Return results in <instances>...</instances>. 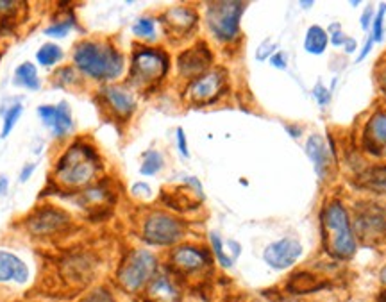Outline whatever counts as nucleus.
<instances>
[{
    "instance_id": "35",
    "label": "nucleus",
    "mask_w": 386,
    "mask_h": 302,
    "mask_svg": "<svg viewBox=\"0 0 386 302\" xmlns=\"http://www.w3.org/2000/svg\"><path fill=\"white\" fill-rule=\"evenodd\" d=\"M313 95H315V100L320 106H328L331 103V91L322 83H316V86L313 88Z\"/></svg>"
},
{
    "instance_id": "18",
    "label": "nucleus",
    "mask_w": 386,
    "mask_h": 302,
    "mask_svg": "<svg viewBox=\"0 0 386 302\" xmlns=\"http://www.w3.org/2000/svg\"><path fill=\"white\" fill-rule=\"evenodd\" d=\"M363 147L372 156H381L386 149V111L372 114L363 134Z\"/></svg>"
},
{
    "instance_id": "32",
    "label": "nucleus",
    "mask_w": 386,
    "mask_h": 302,
    "mask_svg": "<svg viewBox=\"0 0 386 302\" xmlns=\"http://www.w3.org/2000/svg\"><path fill=\"white\" fill-rule=\"evenodd\" d=\"M133 34L140 39H156V20L150 16H141L133 25Z\"/></svg>"
},
{
    "instance_id": "25",
    "label": "nucleus",
    "mask_w": 386,
    "mask_h": 302,
    "mask_svg": "<svg viewBox=\"0 0 386 302\" xmlns=\"http://www.w3.org/2000/svg\"><path fill=\"white\" fill-rule=\"evenodd\" d=\"M326 47H328V34H326V31L322 27H319V25H311L308 29V32H306V52H309L313 55H320L326 51Z\"/></svg>"
},
{
    "instance_id": "17",
    "label": "nucleus",
    "mask_w": 386,
    "mask_h": 302,
    "mask_svg": "<svg viewBox=\"0 0 386 302\" xmlns=\"http://www.w3.org/2000/svg\"><path fill=\"white\" fill-rule=\"evenodd\" d=\"M356 229L363 239L379 238L386 232V215L379 206L368 204L367 209L358 211Z\"/></svg>"
},
{
    "instance_id": "28",
    "label": "nucleus",
    "mask_w": 386,
    "mask_h": 302,
    "mask_svg": "<svg viewBox=\"0 0 386 302\" xmlns=\"http://www.w3.org/2000/svg\"><path fill=\"white\" fill-rule=\"evenodd\" d=\"M165 165V159L161 156V152L157 150H147L141 156V166H140V173L145 177H153L156 176L157 172H161Z\"/></svg>"
},
{
    "instance_id": "37",
    "label": "nucleus",
    "mask_w": 386,
    "mask_h": 302,
    "mask_svg": "<svg viewBox=\"0 0 386 302\" xmlns=\"http://www.w3.org/2000/svg\"><path fill=\"white\" fill-rule=\"evenodd\" d=\"M329 32H331V44L335 45V47H340V45H345V41H347L349 36H345L342 32V29H340L338 24H335L333 27H329Z\"/></svg>"
},
{
    "instance_id": "44",
    "label": "nucleus",
    "mask_w": 386,
    "mask_h": 302,
    "mask_svg": "<svg viewBox=\"0 0 386 302\" xmlns=\"http://www.w3.org/2000/svg\"><path fill=\"white\" fill-rule=\"evenodd\" d=\"M286 131H288V133L292 134L293 138H299V134L302 133V129H300V127H293V126H288V127H286Z\"/></svg>"
},
{
    "instance_id": "14",
    "label": "nucleus",
    "mask_w": 386,
    "mask_h": 302,
    "mask_svg": "<svg viewBox=\"0 0 386 302\" xmlns=\"http://www.w3.org/2000/svg\"><path fill=\"white\" fill-rule=\"evenodd\" d=\"M302 245L293 238H281L270 244L263 252V259L274 270H286L302 256Z\"/></svg>"
},
{
    "instance_id": "16",
    "label": "nucleus",
    "mask_w": 386,
    "mask_h": 302,
    "mask_svg": "<svg viewBox=\"0 0 386 302\" xmlns=\"http://www.w3.org/2000/svg\"><path fill=\"white\" fill-rule=\"evenodd\" d=\"M59 270L63 272L67 283L72 284H82L90 283V279L94 277L95 263L91 261V258L88 254H82V252H74V254L67 256L65 261L61 263Z\"/></svg>"
},
{
    "instance_id": "6",
    "label": "nucleus",
    "mask_w": 386,
    "mask_h": 302,
    "mask_svg": "<svg viewBox=\"0 0 386 302\" xmlns=\"http://www.w3.org/2000/svg\"><path fill=\"white\" fill-rule=\"evenodd\" d=\"M245 2H211L206 9V24L211 34L222 41L231 44L240 34V20L245 11Z\"/></svg>"
},
{
    "instance_id": "26",
    "label": "nucleus",
    "mask_w": 386,
    "mask_h": 302,
    "mask_svg": "<svg viewBox=\"0 0 386 302\" xmlns=\"http://www.w3.org/2000/svg\"><path fill=\"white\" fill-rule=\"evenodd\" d=\"M63 58H65V52H63V48L56 44L41 45V47L38 48V52H36V61H38L39 67L45 68L56 67Z\"/></svg>"
},
{
    "instance_id": "8",
    "label": "nucleus",
    "mask_w": 386,
    "mask_h": 302,
    "mask_svg": "<svg viewBox=\"0 0 386 302\" xmlns=\"http://www.w3.org/2000/svg\"><path fill=\"white\" fill-rule=\"evenodd\" d=\"M25 228L36 238H52L72 228V216L58 206L47 204L36 208L25 218Z\"/></svg>"
},
{
    "instance_id": "45",
    "label": "nucleus",
    "mask_w": 386,
    "mask_h": 302,
    "mask_svg": "<svg viewBox=\"0 0 386 302\" xmlns=\"http://www.w3.org/2000/svg\"><path fill=\"white\" fill-rule=\"evenodd\" d=\"M379 83H381V90H382V93L386 95V74H382V75H381V81H379Z\"/></svg>"
},
{
    "instance_id": "15",
    "label": "nucleus",
    "mask_w": 386,
    "mask_h": 302,
    "mask_svg": "<svg viewBox=\"0 0 386 302\" xmlns=\"http://www.w3.org/2000/svg\"><path fill=\"white\" fill-rule=\"evenodd\" d=\"M197 22H199V15L190 8H172L161 16V24H163L167 34L181 39L193 32Z\"/></svg>"
},
{
    "instance_id": "11",
    "label": "nucleus",
    "mask_w": 386,
    "mask_h": 302,
    "mask_svg": "<svg viewBox=\"0 0 386 302\" xmlns=\"http://www.w3.org/2000/svg\"><path fill=\"white\" fill-rule=\"evenodd\" d=\"M98 100L110 111L111 117L118 118L122 122L129 120L136 110V98H134L133 91L120 84H108L102 88L98 91Z\"/></svg>"
},
{
    "instance_id": "40",
    "label": "nucleus",
    "mask_w": 386,
    "mask_h": 302,
    "mask_svg": "<svg viewBox=\"0 0 386 302\" xmlns=\"http://www.w3.org/2000/svg\"><path fill=\"white\" fill-rule=\"evenodd\" d=\"M372 22H374V8H372V6H368V8L365 9V13H363V16H361V27L367 31V29L371 27Z\"/></svg>"
},
{
    "instance_id": "4",
    "label": "nucleus",
    "mask_w": 386,
    "mask_h": 302,
    "mask_svg": "<svg viewBox=\"0 0 386 302\" xmlns=\"http://www.w3.org/2000/svg\"><path fill=\"white\" fill-rule=\"evenodd\" d=\"M326 239H328L329 254L340 259H349L356 252V238L352 232V225L349 222V215L338 200L328 204L322 215Z\"/></svg>"
},
{
    "instance_id": "38",
    "label": "nucleus",
    "mask_w": 386,
    "mask_h": 302,
    "mask_svg": "<svg viewBox=\"0 0 386 302\" xmlns=\"http://www.w3.org/2000/svg\"><path fill=\"white\" fill-rule=\"evenodd\" d=\"M270 63H272V67H276L277 70H285L288 59H286L285 52H274V54L270 55Z\"/></svg>"
},
{
    "instance_id": "7",
    "label": "nucleus",
    "mask_w": 386,
    "mask_h": 302,
    "mask_svg": "<svg viewBox=\"0 0 386 302\" xmlns=\"http://www.w3.org/2000/svg\"><path fill=\"white\" fill-rule=\"evenodd\" d=\"M184 231H186V225L183 220L168 215V213L154 211L145 218L141 236L148 245L168 247V245H176L177 242H181Z\"/></svg>"
},
{
    "instance_id": "42",
    "label": "nucleus",
    "mask_w": 386,
    "mask_h": 302,
    "mask_svg": "<svg viewBox=\"0 0 386 302\" xmlns=\"http://www.w3.org/2000/svg\"><path fill=\"white\" fill-rule=\"evenodd\" d=\"M8 188H9V179L6 176H0V197L6 195Z\"/></svg>"
},
{
    "instance_id": "24",
    "label": "nucleus",
    "mask_w": 386,
    "mask_h": 302,
    "mask_svg": "<svg viewBox=\"0 0 386 302\" xmlns=\"http://www.w3.org/2000/svg\"><path fill=\"white\" fill-rule=\"evenodd\" d=\"M359 180H361V186L372 190V192H386V166H371V169L365 170V172L359 176Z\"/></svg>"
},
{
    "instance_id": "39",
    "label": "nucleus",
    "mask_w": 386,
    "mask_h": 302,
    "mask_svg": "<svg viewBox=\"0 0 386 302\" xmlns=\"http://www.w3.org/2000/svg\"><path fill=\"white\" fill-rule=\"evenodd\" d=\"M131 192H133L134 197H141V199H148V197L153 195V190H150V186L145 185V183H136Z\"/></svg>"
},
{
    "instance_id": "29",
    "label": "nucleus",
    "mask_w": 386,
    "mask_h": 302,
    "mask_svg": "<svg viewBox=\"0 0 386 302\" xmlns=\"http://www.w3.org/2000/svg\"><path fill=\"white\" fill-rule=\"evenodd\" d=\"M75 27V18H74V13L70 11L65 15V18L61 20H54L49 27H45V36H49V38H65V36L68 34V32L72 31V29Z\"/></svg>"
},
{
    "instance_id": "21",
    "label": "nucleus",
    "mask_w": 386,
    "mask_h": 302,
    "mask_svg": "<svg viewBox=\"0 0 386 302\" xmlns=\"http://www.w3.org/2000/svg\"><path fill=\"white\" fill-rule=\"evenodd\" d=\"M306 154H308V157L313 161V165H315L316 176L320 179H324L329 170V165H331V152L326 147L322 136H319V134L309 136L308 143H306Z\"/></svg>"
},
{
    "instance_id": "36",
    "label": "nucleus",
    "mask_w": 386,
    "mask_h": 302,
    "mask_svg": "<svg viewBox=\"0 0 386 302\" xmlns=\"http://www.w3.org/2000/svg\"><path fill=\"white\" fill-rule=\"evenodd\" d=\"M176 136H177V147H179L181 156L190 157V149H188V142H186V133H184L183 127H177Z\"/></svg>"
},
{
    "instance_id": "20",
    "label": "nucleus",
    "mask_w": 386,
    "mask_h": 302,
    "mask_svg": "<svg viewBox=\"0 0 386 302\" xmlns=\"http://www.w3.org/2000/svg\"><path fill=\"white\" fill-rule=\"evenodd\" d=\"M147 298L150 302H181L179 284L167 274H156L147 284Z\"/></svg>"
},
{
    "instance_id": "9",
    "label": "nucleus",
    "mask_w": 386,
    "mask_h": 302,
    "mask_svg": "<svg viewBox=\"0 0 386 302\" xmlns=\"http://www.w3.org/2000/svg\"><path fill=\"white\" fill-rule=\"evenodd\" d=\"M226 84L227 72L224 68L210 70L204 75H200V77L190 81L186 97L195 106H207V104H213L214 100H219L222 97V93L226 91Z\"/></svg>"
},
{
    "instance_id": "1",
    "label": "nucleus",
    "mask_w": 386,
    "mask_h": 302,
    "mask_svg": "<svg viewBox=\"0 0 386 302\" xmlns=\"http://www.w3.org/2000/svg\"><path fill=\"white\" fill-rule=\"evenodd\" d=\"M101 170L102 159L97 149L88 142L77 140L56 161L54 183L61 188H67L68 193L75 192V190L82 192L94 185Z\"/></svg>"
},
{
    "instance_id": "23",
    "label": "nucleus",
    "mask_w": 386,
    "mask_h": 302,
    "mask_svg": "<svg viewBox=\"0 0 386 302\" xmlns=\"http://www.w3.org/2000/svg\"><path fill=\"white\" fill-rule=\"evenodd\" d=\"M320 288H324V284L319 283V279L309 274V272H299V274L292 275L288 283V290L297 295L311 294V291L320 290Z\"/></svg>"
},
{
    "instance_id": "33",
    "label": "nucleus",
    "mask_w": 386,
    "mask_h": 302,
    "mask_svg": "<svg viewBox=\"0 0 386 302\" xmlns=\"http://www.w3.org/2000/svg\"><path fill=\"white\" fill-rule=\"evenodd\" d=\"M79 302H118V301L115 298L113 291H111L110 288L97 287L94 288V290L88 291V294H86Z\"/></svg>"
},
{
    "instance_id": "27",
    "label": "nucleus",
    "mask_w": 386,
    "mask_h": 302,
    "mask_svg": "<svg viewBox=\"0 0 386 302\" xmlns=\"http://www.w3.org/2000/svg\"><path fill=\"white\" fill-rule=\"evenodd\" d=\"M81 84V72L75 67H61L52 75V86L56 88H74Z\"/></svg>"
},
{
    "instance_id": "46",
    "label": "nucleus",
    "mask_w": 386,
    "mask_h": 302,
    "mask_svg": "<svg viewBox=\"0 0 386 302\" xmlns=\"http://www.w3.org/2000/svg\"><path fill=\"white\" fill-rule=\"evenodd\" d=\"M311 6H313V2H306V0L304 2H300V8H311Z\"/></svg>"
},
{
    "instance_id": "31",
    "label": "nucleus",
    "mask_w": 386,
    "mask_h": 302,
    "mask_svg": "<svg viewBox=\"0 0 386 302\" xmlns=\"http://www.w3.org/2000/svg\"><path fill=\"white\" fill-rule=\"evenodd\" d=\"M24 113V106L20 103L11 104V106L6 110L4 113V124H2V133H0V138H8L11 134V131L15 129L18 118Z\"/></svg>"
},
{
    "instance_id": "19",
    "label": "nucleus",
    "mask_w": 386,
    "mask_h": 302,
    "mask_svg": "<svg viewBox=\"0 0 386 302\" xmlns=\"http://www.w3.org/2000/svg\"><path fill=\"white\" fill-rule=\"evenodd\" d=\"M27 263L20 259L15 252L0 251V283H16L25 284L29 281Z\"/></svg>"
},
{
    "instance_id": "30",
    "label": "nucleus",
    "mask_w": 386,
    "mask_h": 302,
    "mask_svg": "<svg viewBox=\"0 0 386 302\" xmlns=\"http://www.w3.org/2000/svg\"><path fill=\"white\" fill-rule=\"evenodd\" d=\"M210 244H211V252H213V256L220 263V267L233 268L234 259L231 258L226 251H224V242H222V238H220L219 232H210Z\"/></svg>"
},
{
    "instance_id": "2",
    "label": "nucleus",
    "mask_w": 386,
    "mask_h": 302,
    "mask_svg": "<svg viewBox=\"0 0 386 302\" xmlns=\"http://www.w3.org/2000/svg\"><path fill=\"white\" fill-rule=\"evenodd\" d=\"M74 65L84 77L97 83H110L122 75L124 55L111 41L82 39L74 47Z\"/></svg>"
},
{
    "instance_id": "3",
    "label": "nucleus",
    "mask_w": 386,
    "mask_h": 302,
    "mask_svg": "<svg viewBox=\"0 0 386 302\" xmlns=\"http://www.w3.org/2000/svg\"><path fill=\"white\" fill-rule=\"evenodd\" d=\"M170 58L161 48L140 47L133 52L129 68V86L136 90H150L160 84L168 74Z\"/></svg>"
},
{
    "instance_id": "13",
    "label": "nucleus",
    "mask_w": 386,
    "mask_h": 302,
    "mask_svg": "<svg viewBox=\"0 0 386 302\" xmlns=\"http://www.w3.org/2000/svg\"><path fill=\"white\" fill-rule=\"evenodd\" d=\"M38 117L41 118V122L45 124L52 136L56 140H63L74 127V118H72L70 104L61 100L59 104H43L36 110Z\"/></svg>"
},
{
    "instance_id": "12",
    "label": "nucleus",
    "mask_w": 386,
    "mask_h": 302,
    "mask_svg": "<svg viewBox=\"0 0 386 302\" xmlns=\"http://www.w3.org/2000/svg\"><path fill=\"white\" fill-rule=\"evenodd\" d=\"M211 63H213V54L204 41H199L177 55V70L184 79L190 81L210 72Z\"/></svg>"
},
{
    "instance_id": "43",
    "label": "nucleus",
    "mask_w": 386,
    "mask_h": 302,
    "mask_svg": "<svg viewBox=\"0 0 386 302\" xmlns=\"http://www.w3.org/2000/svg\"><path fill=\"white\" fill-rule=\"evenodd\" d=\"M343 47H345V52H347V54H352V52L356 51V41L352 38H347V41H345Z\"/></svg>"
},
{
    "instance_id": "5",
    "label": "nucleus",
    "mask_w": 386,
    "mask_h": 302,
    "mask_svg": "<svg viewBox=\"0 0 386 302\" xmlns=\"http://www.w3.org/2000/svg\"><path fill=\"white\" fill-rule=\"evenodd\" d=\"M157 274V258L148 251H133L124 258L117 270V283L127 294L147 288Z\"/></svg>"
},
{
    "instance_id": "10",
    "label": "nucleus",
    "mask_w": 386,
    "mask_h": 302,
    "mask_svg": "<svg viewBox=\"0 0 386 302\" xmlns=\"http://www.w3.org/2000/svg\"><path fill=\"white\" fill-rule=\"evenodd\" d=\"M211 265H213V261H211L210 252L202 247H197V245H179L170 254L172 270L179 275L199 274V272L210 268Z\"/></svg>"
},
{
    "instance_id": "41",
    "label": "nucleus",
    "mask_w": 386,
    "mask_h": 302,
    "mask_svg": "<svg viewBox=\"0 0 386 302\" xmlns=\"http://www.w3.org/2000/svg\"><path fill=\"white\" fill-rule=\"evenodd\" d=\"M36 165L34 163H27V165L22 169V172H20V183H27L29 179H31V176L34 173Z\"/></svg>"
},
{
    "instance_id": "22",
    "label": "nucleus",
    "mask_w": 386,
    "mask_h": 302,
    "mask_svg": "<svg viewBox=\"0 0 386 302\" xmlns=\"http://www.w3.org/2000/svg\"><path fill=\"white\" fill-rule=\"evenodd\" d=\"M15 86H22L25 90L36 91L41 88L38 77V68L31 63V61H25V63L18 65L15 70V79H13Z\"/></svg>"
},
{
    "instance_id": "47",
    "label": "nucleus",
    "mask_w": 386,
    "mask_h": 302,
    "mask_svg": "<svg viewBox=\"0 0 386 302\" xmlns=\"http://www.w3.org/2000/svg\"><path fill=\"white\" fill-rule=\"evenodd\" d=\"M381 281L386 284V267L381 270Z\"/></svg>"
},
{
    "instance_id": "34",
    "label": "nucleus",
    "mask_w": 386,
    "mask_h": 302,
    "mask_svg": "<svg viewBox=\"0 0 386 302\" xmlns=\"http://www.w3.org/2000/svg\"><path fill=\"white\" fill-rule=\"evenodd\" d=\"M385 15H386V4H381L379 6L378 15L374 16V22H372L371 38L374 39V44L382 41V36H385Z\"/></svg>"
}]
</instances>
